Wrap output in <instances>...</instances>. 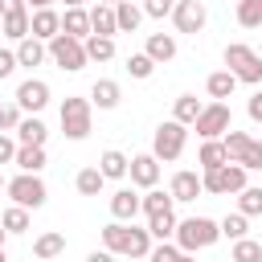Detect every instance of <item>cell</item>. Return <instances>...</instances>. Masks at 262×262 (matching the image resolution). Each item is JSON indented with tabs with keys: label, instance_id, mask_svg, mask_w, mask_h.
Instances as JSON below:
<instances>
[{
	"label": "cell",
	"instance_id": "cell-55",
	"mask_svg": "<svg viewBox=\"0 0 262 262\" xmlns=\"http://www.w3.org/2000/svg\"><path fill=\"white\" fill-rule=\"evenodd\" d=\"M258 57H262V49H258Z\"/></svg>",
	"mask_w": 262,
	"mask_h": 262
},
{
	"label": "cell",
	"instance_id": "cell-39",
	"mask_svg": "<svg viewBox=\"0 0 262 262\" xmlns=\"http://www.w3.org/2000/svg\"><path fill=\"white\" fill-rule=\"evenodd\" d=\"M237 213H246V217H258L262 213V188L258 184H246L237 192Z\"/></svg>",
	"mask_w": 262,
	"mask_h": 262
},
{
	"label": "cell",
	"instance_id": "cell-5",
	"mask_svg": "<svg viewBox=\"0 0 262 262\" xmlns=\"http://www.w3.org/2000/svg\"><path fill=\"white\" fill-rule=\"evenodd\" d=\"M184 143H188V127L176 123V119H164V123L156 127V135H151V156H156L160 164H172V160L184 156Z\"/></svg>",
	"mask_w": 262,
	"mask_h": 262
},
{
	"label": "cell",
	"instance_id": "cell-51",
	"mask_svg": "<svg viewBox=\"0 0 262 262\" xmlns=\"http://www.w3.org/2000/svg\"><path fill=\"white\" fill-rule=\"evenodd\" d=\"M4 237H8V229H4V225H0V246H4Z\"/></svg>",
	"mask_w": 262,
	"mask_h": 262
},
{
	"label": "cell",
	"instance_id": "cell-23",
	"mask_svg": "<svg viewBox=\"0 0 262 262\" xmlns=\"http://www.w3.org/2000/svg\"><path fill=\"white\" fill-rule=\"evenodd\" d=\"M127 164H131V156H123L119 147H106V151L98 156V172H102L106 180H123V176H127Z\"/></svg>",
	"mask_w": 262,
	"mask_h": 262
},
{
	"label": "cell",
	"instance_id": "cell-8",
	"mask_svg": "<svg viewBox=\"0 0 262 262\" xmlns=\"http://www.w3.org/2000/svg\"><path fill=\"white\" fill-rule=\"evenodd\" d=\"M45 49H49V61H53L57 70H66V74H78V70L86 66V45H82L78 37H70V33L49 37Z\"/></svg>",
	"mask_w": 262,
	"mask_h": 262
},
{
	"label": "cell",
	"instance_id": "cell-18",
	"mask_svg": "<svg viewBox=\"0 0 262 262\" xmlns=\"http://www.w3.org/2000/svg\"><path fill=\"white\" fill-rule=\"evenodd\" d=\"M143 53H147L156 66H168V61L176 57V37H172V33H151L147 45H143Z\"/></svg>",
	"mask_w": 262,
	"mask_h": 262
},
{
	"label": "cell",
	"instance_id": "cell-11",
	"mask_svg": "<svg viewBox=\"0 0 262 262\" xmlns=\"http://www.w3.org/2000/svg\"><path fill=\"white\" fill-rule=\"evenodd\" d=\"M205 20H209L205 0H176V8H172V25H176V33H201Z\"/></svg>",
	"mask_w": 262,
	"mask_h": 262
},
{
	"label": "cell",
	"instance_id": "cell-42",
	"mask_svg": "<svg viewBox=\"0 0 262 262\" xmlns=\"http://www.w3.org/2000/svg\"><path fill=\"white\" fill-rule=\"evenodd\" d=\"M139 8H143V16H156V20H164V16H172L176 0H143Z\"/></svg>",
	"mask_w": 262,
	"mask_h": 262
},
{
	"label": "cell",
	"instance_id": "cell-10",
	"mask_svg": "<svg viewBox=\"0 0 262 262\" xmlns=\"http://www.w3.org/2000/svg\"><path fill=\"white\" fill-rule=\"evenodd\" d=\"M229 127H233V111H229V102H205L201 115L192 119V131H196L201 139H221Z\"/></svg>",
	"mask_w": 262,
	"mask_h": 262
},
{
	"label": "cell",
	"instance_id": "cell-44",
	"mask_svg": "<svg viewBox=\"0 0 262 262\" xmlns=\"http://www.w3.org/2000/svg\"><path fill=\"white\" fill-rule=\"evenodd\" d=\"M12 160H16V139H12L8 131H0V168L12 164Z\"/></svg>",
	"mask_w": 262,
	"mask_h": 262
},
{
	"label": "cell",
	"instance_id": "cell-48",
	"mask_svg": "<svg viewBox=\"0 0 262 262\" xmlns=\"http://www.w3.org/2000/svg\"><path fill=\"white\" fill-rule=\"evenodd\" d=\"M86 262H115V254L111 250H94V254H86Z\"/></svg>",
	"mask_w": 262,
	"mask_h": 262
},
{
	"label": "cell",
	"instance_id": "cell-19",
	"mask_svg": "<svg viewBox=\"0 0 262 262\" xmlns=\"http://www.w3.org/2000/svg\"><path fill=\"white\" fill-rule=\"evenodd\" d=\"M119 98H123V90H119V82H115V78H98V82L90 86V102H94L98 111H115V106H119Z\"/></svg>",
	"mask_w": 262,
	"mask_h": 262
},
{
	"label": "cell",
	"instance_id": "cell-34",
	"mask_svg": "<svg viewBox=\"0 0 262 262\" xmlns=\"http://www.w3.org/2000/svg\"><path fill=\"white\" fill-rule=\"evenodd\" d=\"M147 233H151V242H168V237L176 233V213L168 209V213H156V217H147Z\"/></svg>",
	"mask_w": 262,
	"mask_h": 262
},
{
	"label": "cell",
	"instance_id": "cell-37",
	"mask_svg": "<svg viewBox=\"0 0 262 262\" xmlns=\"http://www.w3.org/2000/svg\"><path fill=\"white\" fill-rule=\"evenodd\" d=\"M229 262H262V242L254 237H237L229 250Z\"/></svg>",
	"mask_w": 262,
	"mask_h": 262
},
{
	"label": "cell",
	"instance_id": "cell-28",
	"mask_svg": "<svg viewBox=\"0 0 262 262\" xmlns=\"http://www.w3.org/2000/svg\"><path fill=\"white\" fill-rule=\"evenodd\" d=\"M229 156H225V143L221 139H201V151H196V164H201V172H209V168H221Z\"/></svg>",
	"mask_w": 262,
	"mask_h": 262
},
{
	"label": "cell",
	"instance_id": "cell-35",
	"mask_svg": "<svg viewBox=\"0 0 262 262\" xmlns=\"http://www.w3.org/2000/svg\"><path fill=\"white\" fill-rule=\"evenodd\" d=\"M217 225H221V237H229V242H237V237H246V233H250V217H246V213H237V209H233V213H225Z\"/></svg>",
	"mask_w": 262,
	"mask_h": 262
},
{
	"label": "cell",
	"instance_id": "cell-41",
	"mask_svg": "<svg viewBox=\"0 0 262 262\" xmlns=\"http://www.w3.org/2000/svg\"><path fill=\"white\" fill-rule=\"evenodd\" d=\"M127 74L143 82V78H151V74H156V61H151L147 53H131V57H127Z\"/></svg>",
	"mask_w": 262,
	"mask_h": 262
},
{
	"label": "cell",
	"instance_id": "cell-52",
	"mask_svg": "<svg viewBox=\"0 0 262 262\" xmlns=\"http://www.w3.org/2000/svg\"><path fill=\"white\" fill-rule=\"evenodd\" d=\"M0 262H8V254H4V246H0Z\"/></svg>",
	"mask_w": 262,
	"mask_h": 262
},
{
	"label": "cell",
	"instance_id": "cell-30",
	"mask_svg": "<svg viewBox=\"0 0 262 262\" xmlns=\"http://www.w3.org/2000/svg\"><path fill=\"white\" fill-rule=\"evenodd\" d=\"M82 45H86V61H111V57H115V37H98V33H90Z\"/></svg>",
	"mask_w": 262,
	"mask_h": 262
},
{
	"label": "cell",
	"instance_id": "cell-20",
	"mask_svg": "<svg viewBox=\"0 0 262 262\" xmlns=\"http://www.w3.org/2000/svg\"><path fill=\"white\" fill-rule=\"evenodd\" d=\"M57 254H66V233H57V229L37 233V242H33V258H37V262H49V258H57Z\"/></svg>",
	"mask_w": 262,
	"mask_h": 262
},
{
	"label": "cell",
	"instance_id": "cell-27",
	"mask_svg": "<svg viewBox=\"0 0 262 262\" xmlns=\"http://www.w3.org/2000/svg\"><path fill=\"white\" fill-rule=\"evenodd\" d=\"M0 37H8V41H25V37H29V8L0 16Z\"/></svg>",
	"mask_w": 262,
	"mask_h": 262
},
{
	"label": "cell",
	"instance_id": "cell-4",
	"mask_svg": "<svg viewBox=\"0 0 262 262\" xmlns=\"http://www.w3.org/2000/svg\"><path fill=\"white\" fill-rule=\"evenodd\" d=\"M225 70H229L237 82H246V86H258V82H262V57H258V49L246 45V41L225 45Z\"/></svg>",
	"mask_w": 262,
	"mask_h": 262
},
{
	"label": "cell",
	"instance_id": "cell-38",
	"mask_svg": "<svg viewBox=\"0 0 262 262\" xmlns=\"http://www.w3.org/2000/svg\"><path fill=\"white\" fill-rule=\"evenodd\" d=\"M0 225H4L8 233H25V229H29V209H20V205L0 209Z\"/></svg>",
	"mask_w": 262,
	"mask_h": 262
},
{
	"label": "cell",
	"instance_id": "cell-29",
	"mask_svg": "<svg viewBox=\"0 0 262 262\" xmlns=\"http://www.w3.org/2000/svg\"><path fill=\"white\" fill-rule=\"evenodd\" d=\"M176 201H172V192H164V188H143V196H139V213H147V217H156V213H168Z\"/></svg>",
	"mask_w": 262,
	"mask_h": 262
},
{
	"label": "cell",
	"instance_id": "cell-25",
	"mask_svg": "<svg viewBox=\"0 0 262 262\" xmlns=\"http://www.w3.org/2000/svg\"><path fill=\"white\" fill-rule=\"evenodd\" d=\"M49 57V49H45V41H37V37H25V41H16V66H41Z\"/></svg>",
	"mask_w": 262,
	"mask_h": 262
},
{
	"label": "cell",
	"instance_id": "cell-40",
	"mask_svg": "<svg viewBox=\"0 0 262 262\" xmlns=\"http://www.w3.org/2000/svg\"><path fill=\"white\" fill-rule=\"evenodd\" d=\"M147 262H196V258H192V254H184V250H180V246H172V242H160V246H151Z\"/></svg>",
	"mask_w": 262,
	"mask_h": 262
},
{
	"label": "cell",
	"instance_id": "cell-33",
	"mask_svg": "<svg viewBox=\"0 0 262 262\" xmlns=\"http://www.w3.org/2000/svg\"><path fill=\"white\" fill-rule=\"evenodd\" d=\"M201 106H205V102H201L196 94H180V98H176V106H172V119H176V123H184V127H192V119L201 115Z\"/></svg>",
	"mask_w": 262,
	"mask_h": 262
},
{
	"label": "cell",
	"instance_id": "cell-12",
	"mask_svg": "<svg viewBox=\"0 0 262 262\" xmlns=\"http://www.w3.org/2000/svg\"><path fill=\"white\" fill-rule=\"evenodd\" d=\"M16 106L29 111V115H41V111L49 106V82H41V78H25V82L16 86Z\"/></svg>",
	"mask_w": 262,
	"mask_h": 262
},
{
	"label": "cell",
	"instance_id": "cell-14",
	"mask_svg": "<svg viewBox=\"0 0 262 262\" xmlns=\"http://www.w3.org/2000/svg\"><path fill=\"white\" fill-rule=\"evenodd\" d=\"M61 33V12L49 4V8H33L29 12V37H37V41H49V37H57Z\"/></svg>",
	"mask_w": 262,
	"mask_h": 262
},
{
	"label": "cell",
	"instance_id": "cell-15",
	"mask_svg": "<svg viewBox=\"0 0 262 262\" xmlns=\"http://www.w3.org/2000/svg\"><path fill=\"white\" fill-rule=\"evenodd\" d=\"M168 192H172V201H180V205L196 201V196L205 192V184H201V172H192V168H180V172L168 180Z\"/></svg>",
	"mask_w": 262,
	"mask_h": 262
},
{
	"label": "cell",
	"instance_id": "cell-7",
	"mask_svg": "<svg viewBox=\"0 0 262 262\" xmlns=\"http://www.w3.org/2000/svg\"><path fill=\"white\" fill-rule=\"evenodd\" d=\"M221 143H225V156H229L233 164H242L246 172H258V168H262V139L229 127V131L221 135Z\"/></svg>",
	"mask_w": 262,
	"mask_h": 262
},
{
	"label": "cell",
	"instance_id": "cell-13",
	"mask_svg": "<svg viewBox=\"0 0 262 262\" xmlns=\"http://www.w3.org/2000/svg\"><path fill=\"white\" fill-rule=\"evenodd\" d=\"M127 176H131L135 188H156V184H160V160H156L151 151H139V156H131Z\"/></svg>",
	"mask_w": 262,
	"mask_h": 262
},
{
	"label": "cell",
	"instance_id": "cell-17",
	"mask_svg": "<svg viewBox=\"0 0 262 262\" xmlns=\"http://www.w3.org/2000/svg\"><path fill=\"white\" fill-rule=\"evenodd\" d=\"M111 217H115V221H135V217H139V192L115 188V192H111Z\"/></svg>",
	"mask_w": 262,
	"mask_h": 262
},
{
	"label": "cell",
	"instance_id": "cell-1",
	"mask_svg": "<svg viewBox=\"0 0 262 262\" xmlns=\"http://www.w3.org/2000/svg\"><path fill=\"white\" fill-rule=\"evenodd\" d=\"M102 250H111L115 258H147L151 254V233L139 229L135 221H111L102 225Z\"/></svg>",
	"mask_w": 262,
	"mask_h": 262
},
{
	"label": "cell",
	"instance_id": "cell-22",
	"mask_svg": "<svg viewBox=\"0 0 262 262\" xmlns=\"http://www.w3.org/2000/svg\"><path fill=\"white\" fill-rule=\"evenodd\" d=\"M205 90H209V98H213V102H225V98L237 90V78H233L229 70H213V74L205 78Z\"/></svg>",
	"mask_w": 262,
	"mask_h": 262
},
{
	"label": "cell",
	"instance_id": "cell-49",
	"mask_svg": "<svg viewBox=\"0 0 262 262\" xmlns=\"http://www.w3.org/2000/svg\"><path fill=\"white\" fill-rule=\"evenodd\" d=\"M25 4H29V12H33V8H49L53 0H25Z\"/></svg>",
	"mask_w": 262,
	"mask_h": 262
},
{
	"label": "cell",
	"instance_id": "cell-36",
	"mask_svg": "<svg viewBox=\"0 0 262 262\" xmlns=\"http://www.w3.org/2000/svg\"><path fill=\"white\" fill-rule=\"evenodd\" d=\"M233 16L242 29H262V0H237Z\"/></svg>",
	"mask_w": 262,
	"mask_h": 262
},
{
	"label": "cell",
	"instance_id": "cell-32",
	"mask_svg": "<svg viewBox=\"0 0 262 262\" xmlns=\"http://www.w3.org/2000/svg\"><path fill=\"white\" fill-rule=\"evenodd\" d=\"M102 184H106V176L98 172V164H94V168H82V172L74 176V188H78L82 196H98V192H102Z\"/></svg>",
	"mask_w": 262,
	"mask_h": 262
},
{
	"label": "cell",
	"instance_id": "cell-47",
	"mask_svg": "<svg viewBox=\"0 0 262 262\" xmlns=\"http://www.w3.org/2000/svg\"><path fill=\"white\" fill-rule=\"evenodd\" d=\"M20 8H29L25 0H0V16H8V12H20Z\"/></svg>",
	"mask_w": 262,
	"mask_h": 262
},
{
	"label": "cell",
	"instance_id": "cell-54",
	"mask_svg": "<svg viewBox=\"0 0 262 262\" xmlns=\"http://www.w3.org/2000/svg\"><path fill=\"white\" fill-rule=\"evenodd\" d=\"M98 4H119V0H98Z\"/></svg>",
	"mask_w": 262,
	"mask_h": 262
},
{
	"label": "cell",
	"instance_id": "cell-9",
	"mask_svg": "<svg viewBox=\"0 0 262 262\" xmlns=\"http://www.w3.org/2000/svg\"><path fill=\"white\" fill-rule=\"evenodd\" d=\"M201 184H205V192H213V196L242 192V188H246V168H242V164H233V160H225L221 168L201 172Z\"/></svg>",
	"mask_w": 262,
	"mask_h": 262
},
{
	"label": "cell",
	"instance_id": "cell-45",
	"mask_svg": "<svg viewBox=\"0 0 262 262\" xmlns=\"http://www.w3.org/2000/svg\"><path fill=\"white\" fill-rule=\"evenodd\" d=\"M12 70H16V49H0V82L12 78Z\"/></svg>",
	"mask_w": 262,
	"mask_h": 262
},
{
	"label": "cell",
	"instance_id": "cell-21",
	"mask_svg": "<svg viewBox=\"0 0 262 262\" xmlns=\"http://www.w3.org/2000/svg\"><path fill=\"white\" fill-rule=\"evenodd\" d=\"M61 33L86 41V37H90V8H66V12H61Z\"/></svg>",
	"mask_w": 262,
	"mask_h": 262
},
{
	"label": "cell",
	"instance_id": "cell-6",
	"mask_svg": "<svg viewBox=\"0 0 262 262\" xmlns=\"http://www.w3.org/2000/svg\"><path fill=\"white\" fill-rule=\"evenodd\" d=\"M4 192H8L12 205H20V209H41V205L49 201V188H45L41 172H20V176H12V180L4 184Z\"/></svg>",
	"mask_w": 262,
	"mask_h": 262
},
{
	"label": "cell",
	"instance_id": "cell-26",
	"mask_svg": "<svg viewBox=\"0 0 262 262\" xmlns=\"http://www.w3.org/2000/svg\"><path fill=\"white\" fill-rule=\"evenodd\" d=\"M139 20H143V8H139L135 0H119V4H115V25H119V33H135Z\"/></svg>",
	"mask_w": 262,
	"mask_h": 262
},
{
	"label": "cell",
	"instance_id": "cell-2",
	"mask_svg": "<svg viewBox=\"0 0 262 262\" xmlns=\"http://www.w3.org/2000/svg\"><path fill=\"white\" fill-rule=\"evenodd\" d=\"M172 237H176V246L184 254H196V250H209L221 237V225L213 217H184V221H176V233Z\"/></svg>",
	"mask_w": 262,
	"mask_h": 262
},
{
	"label": "cell",
	"instance_id": "cell-50",
	"mask_svg": "<svg viewBox=\"0 0 262 262\" xmlns=\"http://www.w3.org/2000/svg\"><path fill=\"white\" fill-rule=\"evenodd\" d=\"M66 8H86V0H61Z\"/></svg>",
	"mask_w": 262,
	"mask_h": 262
},
{
	"label": "cell",
	"instance_id": "cell-16",
	"mask_svg": "<svg viewBox=\"0 0 262 262\" xmlns=\"http://www.w3.org/2000/svg\"><path fill=\"white\" fill-rule=\"evenodd\" d=\"M45 139H49V127H45L37 115H20V123H16V143L45 147Z\"/></svg>",
	"mask_w": 262,
	"mask_h": 262
},
{
	"label": "cell",
	"instance_id": "cell-53",
	"mask_svg": "<svg viewBox=\"0 0 262 262\" xmlns=\"http://www.w3.org/2000/svg\"><path fill=\"white\" fill-rule=\"evenodd\" d=\"M4 184H8V180H4V172H0V192H4Z\"/></svg>",
	"mask_w": 262,
	"mask_h": 262
},
{
	"label": "cell",
	"instance_id": "cell-24",
	"mask_svg": "<svg viewBox=\"0 0 262 262\" xmlns=\"http://www.w3.org/2000/svg\"><path fill=\"white\" fill-rule=\"evenodd\" d=\"M90 33L98 37H115L119 25H115V4H94L90 8Z\"/></svg>",
	"mask_w": 262,
	"mask_h": 262
},
{
	"label": "cell",
	"instance_id": "cell-46",
	"mask_svg": "<svg viewBox=\"0 0 262 262\" xmlns=\"http://www.w3.org/2000/svg\"><path fill=\"white\" fill-rule=\"evenodd\" d=\"M246 111H250V119H254V123H262V90H254V94H250V106H246Z\"/></svg>",
	"mask_w": 262,
	"mask_h": 262
},
{
	"label": "cell",
	"instance_id": "cell-3",
	"mask_svg": "<svg viewBox=\"0 0 262 262\" xmlns=\"http://www.w3.org/2000/svg\"><path fill=\"white\" fill-rule=\"evenodd\" d=\"M90 131H94V102L70 94V98L61 102V135L74 139V143H82Z\"/></svg>",
	"mask_w": 262,
	"mask_h": 262
},
{
	"label": "cell",
	"instance_id": "cell-31",
	"mask_svg": "<svg viewBox=\"0 0 262 262\" xmlns=\"http://www.w3.org/2000/svg\"><path fill=\"white\" fill-rule=\"evenodd\" d=\"M20 172H41L45 168V147H29V143H16V160H12Z\"/></svg>",
	"mask_w": 262,
	"mask_h": 262
},
{
	"label": "cell",
	"instance_id": "cell-43",
	"mask_svg": "<svg viewBox=\"0 0 262 262\" xmlns=\"http://www.w3.org/2000/svg\"><path fill=\"white\" fill-rule=\"evenodd\" d=\"M20 123V106L16 102H0V131H16Z\"/></svg>",
	"mask_w": 262,
	"mask_h": 262
}]
</instances>
